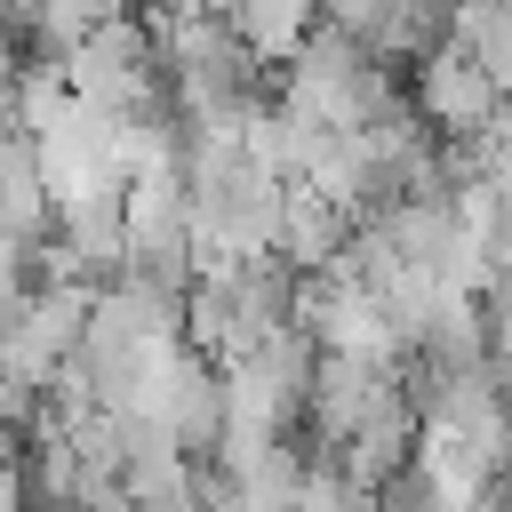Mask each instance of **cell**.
<instances>
[{
	"label": "cell",
	"instance_id": "1",
	"mask_svg": "<svg viewBox=\"0 0 512 512\" xmlns=\"http://www.w3.org/2000/svg\"><path fill=\"white\" fill-rule=\"evenodd\" d=\"M304 320V272L272 248V256H240V264H208L192 288H184V336L232 368L248 352H264L280 328Z\"/></svg>",
	"mask_w": 512,
	"mask_h": 512
},
{
	"label": "cell",
	"instance_id": "2",
	"mask_svg": "<svg viewBox=\"0 0 512 512\" xmlns=\"http://www.w3.org/2000/svg\"><path fill=\"white\" fill-rule=\"evenodd\" d=\"M152 40H160V72H168L184 120L256 104L264 56L232 32L224 8H208V0H152Z\"/></svg>",
	"mask_w": 512,
	"mask_h": 512
},
{
	"label": "cell",
	"instance_id": "3",
	"mask_svg": "<svg viewBox=\"0 0 512 512\" xmlns=\"http://www.w3.org/2000/svg\"><path fill=\"white\" fill-rule=\"evenodd\" d=\"M280 112L320 120V128H368V120L400 112V88H392V64L368 40H352L344 24L320 16V32L280 64Z\"/></svg>",
	"mask_w": 512,
	"mask_h": 512
},
{
	"label": "cell",
	"instance_id": "4",
	"mask_svg": "<svg viewBox=\"0 0 512 512\" xmlns=\"http://www.w3.org/2000/svg\"><path fill=\"white\" fill-rule=\"evenodd\" d=\"M64 80H72L80 104H96V112H112V120L168 112V72H160L152 16H128V8H112L80 48H64Z\"/></svg>",
	"mask_w": 512,
	"mask_h": 512
},
{
	"label": "cell",
	"instance_id": "5",
	"mask_svg": "<svg viewBox=\"0 0 512 512\" xmlns=\"http://www.w3.org/2000/svg\"><path fill=\"white\" fill-rule=\"evenodd\" d=\"M88 312H96V280H40V288L24 296V312L0 328V376L48 392V384L80 360Z\"/></svg>",
	"mask_w": 512,
	"mask_h": 512
},
{
	"label": "cell",
	"instance_id": "6",
	"mask_svg": "<svg viewBox=\"0 0 512 512\" xmlns=\"http://www.w3.org/2000/svg\"><path fill=\"white\" fill-rule=\"evenodd\" d=\"M408 104L424 112V128L432 136H448V144H472L488 120H496V104H504V88L488 80V64L472 56V48H456V40H440L432 56H416V80H408Z\"/></svg>",
	"mask_w": 512,
	"mask_h": 512
},
{
	"label": "cell",
	"instance_id": "7",
	"mask_svg": "<svg viewBox=\"0 0 512 512\" xmlns=\"http://www.w3.org/2000/svg\"><path fill=\"white\" fill-rule=\"evenodd\" d=\"M304 328L320 352H360V360H408L384 288L352 280V272H312L304 280Z\"/></svg>",
	"mask_w": 512,
	"mask_h": 512
},
{
	"label": "cell",
	"instance_id": "8",
	"mask_svg": "<svg viewBox=\"0 0 512 512\" xmlns=\"http://www.w3.org/2000/svg\"><path fill=\"white\" fill-rule=\"evenodd\" d=\"M392 392H408V376H400V360H360V352H320V368H312V392H304V424H312V440L320 448H336V440H352Z\"/></svg>",
	"mask_w": 512,
	"mask_h": 512
},
{
	"label": "cell",
	"instance_id": "9",
	"mask_svg": "<svg viewBox=\"0 0 512 512\" xmlns=\"http://www.w3.org/2000/svg\"><path fill=\"white\" fill-rule=\"evenodd\" d=\"M0 232H16V240H48L56 232V192H48L40 144L16 120L0 128Z\"/></svg>",
	"mask_w": 512,
	"mask_h": 512
},
{
	"label": "cell",
	"instance_id": "10",
	"mask_svg": "<svg viewBox=\"0 0 512 512\" xmlns=\"http://www.w3.org/2000/svg\"><path fill=\"white\" fill-rule=\"evenodd\" d=\"M352 208L344 200H328L320 184H288V216H280V256L312 280V272H328L336 256H344V240H352Z\"/></svg>",
	"mask_w": 512,
	"mask_h": 512
},
{
	"label": "cell",
	"instance_id": "11",
	"mask_svg": "<svg viewBox=\"0 0 512 512\" xmlns=\"http://www.w3.org/2000/svg\"><path fill=\"white\" fill-rule=\"evenodd\" d=\"M232 16V32L264 56V64H288L312 32H320V0H208Z\"/></svg>",
	"mask_w": 512,
	"mask_h": 512
},
{
	"label": "cell",
	"instance_id": "12",
	"mask_svg": "<svg viewBox=\"0 0 512 512\" xmlns=\"http://www.w3.org/2000/svg\"><path fill=\"white\" fill-rule=\"evenodd\" d=\"M448 40L488 64V80L512 96V0H448Z\"/></svg>",
	"mask_w": 512,
	"mask_h": 512
},
{
	"label": "cell",
	"instance_id": "13",
	"mask_svg": "<svg viewBox=\"0 0 512 512\" xmlns=\"http://www.w3.org/2000/svg\"><path fill=\"white\" fill-rule=\"evenodd\" d=\"M112 8H120V0H32V32H40L48 56H64V48H80Z\"/></svg>",
	"mask_w": 512,
	"mask_h": 512
},
{
	"label": "cell",
	"instance_id": "14",
	"mask_svg": "<svg viewBox=\"0 0 512 512\" xmlns=\"http://www.w3.org/2000/svg\"><path fill=\"white\" fill-rule=\"evenodd\" d=\"M296 512H376V496H368L360 480H344L336 456H320L312 480H304V496H296Z\"/></svg>",
	"mask_w": 512,
	"mask_h": 512
},
{
	"label": "cell",
	"instance_id": "15",
	"mask_svg": "<svg viewBox=\"0 0 512 512\" xmlns=\"http://www.w3.org/2000/svg\"><path fill=\"white\" fill-rule=\"evenodd\" d=\"M24 248H32V240L0 232V328H8V320L24 312V296H32V288H24Z\"/></svg>",
	"mask_w": 512,
	"mask_h": 512
},
{
	"label": "cell",
	"instance_id": "16",
	"mask_svg": "<svg viewBox=\"0 0 512 512\" xmlns=\"http://www.w3.org/2000/svg\"><path fill=\"white\" fill-rule=\"evenodd\" d=\"M16 80H24V64H16V40H8V24H0V112L16 104Z\"/></svg>",
	"mask_w": 512,
	"mask_h": 512
}]
</instances>
